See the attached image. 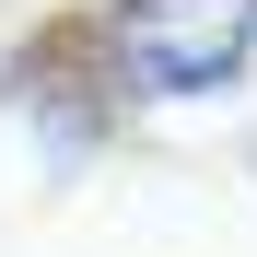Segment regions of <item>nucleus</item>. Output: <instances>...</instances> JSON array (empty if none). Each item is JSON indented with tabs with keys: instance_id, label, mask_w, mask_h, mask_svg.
<instances>
[{
	"instance_id": "nucleus-1",
	"label": "nucleus",
	"mask_w": 257,
	"mask_h": 257,
	"mask_svg": "<svg viewBox=\"0 0 257 257\" xmlns=\"http://www.w3.org/2000/svg\"><path fill=\"white\" fill-rule=\"evenodd\" d=\"M257 35V0H128L117 12V47L128 70L152 82V94H199V82H222Z\"/></svg>"
}]
</instances>
